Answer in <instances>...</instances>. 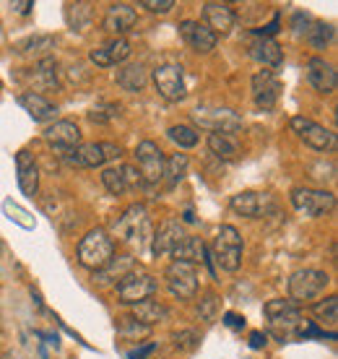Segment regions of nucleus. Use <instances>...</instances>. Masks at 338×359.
Segmentation results:
<instances>
[{
	"instance_id": "nucleus-1",
	"label": "nucleus",
	"mask_w": 338,
	"mask_h": 359,
	"mask_svg": "<svg viewBox=\"0 0 338 359\" xmlns=\"http://www.w3.org/2000/svg\"><path fill=\"white\" fill-rule=\"evenodd\" d=\"M263 313L268 318V333L276 339V341H302L304 339V325L307 320L302 318L299 305H294L292 299H268Z\"/></svg>"
},
{
	"instance_id": "nucleus-2",
	"label": "nucleus",
	"mask_w": 338,
	"mask_h": 359,
	"mask_svg": "<svg viewBox=\"0 0 338 359\" xmlns=\"http://www.w3.org/2000/svg\"><path fill=\"white\" fill-rule=\"evenodd\" d=\"M112 229H115V237L123 245L141 250L143 245L151 240V237H149V234H151L149 208L143 206V203H133V206H128L123 214L117 216V222L112 224Z\"/></svg>"
},
{
	"instance_id": "nucleus-3",
	"label": "nucleus",
	"mask_w": 338,
	"mask_h": 359,
	"mask_svg": "<svg viewBox=\"0 0 338 359\" xmlns=\"http://www.w3.org/2000/svg\"><path fill=\"white\" fill-rule=\"evenodd\" d=\"M115 258V240L107 229H91L83 234V240L79 243V263L86 271H102L109 261Z\"/></svg>"
},
{
	"instance_id": "nucleus-4",
	"label": "nucleus",
	"mask_w": 338,
	"mask_h": 359,
	"mask_svg": "<svg viewBox=\"0 0 338 359\" xmlns=\"http://www.w3.org/2000/svg\"><path fill=\"white\" fill-rule=\"evenodd\" d=\"M123 149L109 141H99V144H79L73 149H60V159L68 162L71 167H83V170H97L104 162L120 159Z\"/></svg>"
},
{
	"instance_id": "nucleus-5",
	"label": "nucleus",
	"mask_w": 338,
	"mask_h": 359,
	"mask_svg": "<svg viewBox=\"0 0 338 359\" xmlns=\"http://www.w3.org/2000/svg\"><path fill=\"white\" fill-rule=\"evenodd\" d=\"M330 284V276L325 271L318 269H299L289 276V299L294 305H304L312 302L325 292V287Z\"/></svg>"
},
{
	"instance_id": "nucleus-6",
	"label": "nucleus",
	"mask_w": 338,
	"mask_h": 359,
	"mask_svg": "<svg viewBox=\"0 0 338 359\" xmlns=\"http://www.w3.org/2000/svg\"><path fill=\"white\" fill-rule=\"evenodd\" d=\"M193 123L211 133L231 135L242 130V117L229 107H196L193 109Z\"/></svg>"
},
{
	"instance_id": "nucleus-7",
	"label": "nucleus",
	"mask_w": 338,
	"mask_h": 359,
	"mask_svg": "<svg viewBox=\"0 0 338 359\" xmlns=\"http://www.w3.org/2000/svg\"><path fill=\"white\" fill-rule=\"evenodd\" d=\"M135 162L138 175L143 180V188H156L164 180V151L154 141H141L135 146Z\"/></svg>"
},
{
	"instance_id": "nucleus-8",
	"label": "nucleus",
	"mask_w": 338,
	"mask_h": 359,
	"mask_svg": "<svg viewBox=\"0 0 338 359\" xmlns=\"http://www.w3.org/2000/svg\"><path fill=\"white\" fill-rule=\"evenodd\" d=\"M156 276L146 273V271H130L125 278H120L115 284L117 292V302L123 305H138V302H146L149 297L156 292Z\"/></svg>"
},
{
	"instance_id": "nucleus-9",
	"label": "nucleus",
	"mask_w": 338,
	"mask_h": 359,
	"mask_svg": "<svg viewBox=\"0 0 338 359\" xmlns=\"http://www.w3.org/2000/svg\"><path fill=\"white\" fill-rule=\"evenodd\" d=\"M214 258H216V263H219L224 271H229V273L240 271V266H242V237L231 224L219 226L216 240H214Z\"/></svg>"
},
{
	"instance_id": "nucleus-10",
	"label": "nucleus",
	"mask_w": 338,
	"mask_h": 359,
	"mask_svg": "<svg viewBox=\"0 0 338 359\" xmlns=\"http://www.w3.org/2000/svg\"><path fill=\"white\" fill-rule=\"evenodd\" d=\"M292 206L304 216L320 219L328 216L336 208V196L330 190H318V188H294L292 190Z\"/></svg>"
},
{
	"instance_id": "nucleus-11",
	"label": "nucleus",
	"mask_w": 338,
	"mask_h": 359,
	"mask_svg": "<svg viewBox=\"0 0 338 359\" xmlns=\"http://www.w3.org/2000/svg\"><path fill=\"white\" fill-rule=\"evenodd\" d=\"M164 278H167V289L177 299H193L198 294V269L193 263L172 261L164 271Z\"/></svg>"
},
{
	"instance_id": "nucleus-12",
	"label": "nucleus",
	"mask_w": 338,
	"mask_h": 359,
	"mask_svg": "<svg viewBox=\"0 0 338 359\" xmlns=\"http://www.w3.org/2000/svg\"><path fill=\"white\" fill-rule=\"evenodd\" d=\"M229 208L237 216L245 219H263L266 214H271L276 208V201L271 193H258V190H242L237 196H231Z\"/></svg>"
},
{
	"instance_id": "nucleus-13",
	"label": "nucleus",
	"mask_w": 338,
	"mask_h": 359,
	"mask_svg": "<svg viewBox=\"0 0 338 359\" xmlns=\"http://www.w3.org/2000/svg\"><path fill=\"white\" fill-rule=\"evenodd\" d=\"M154 86H156V91H159V97L167 99V102H182L187 94L185 73H182V68L175 63L159 65V68L154 71Z\"/></svg>"
},
{
	"instance_id": "nucleus-14",
	"label": "nucleus",
	"mask_w": 338,
	"mask_h": 359,
	"mask_svg": "<svg viewBox=\"0 0 338 359\" xmlns=\"http://www.w3.org/2000/svg\"><path fill=\"white\" fill-rule=\"evenodd\" d=\"M185 226L175 219H167V222H161V226L151 237V252L156 258H175V252L180 250V245L185 243Z\"/></svg>"
},
{
	"instance_id": "nucleus-15",
	"label": "nucleus",
	"mask_w": 338,
	"mask_h": 359,
	"mask_svg": "<svg viewBox=\"0 0 338 359\" xmlns=\"http://www.w3.org/2000/svg\"><path fill=\"white\" fill-rule=\"evenodd\" d=\"M252 99H255V107L260 112H271V109L278 104V97H281V81L273 71H258L252 76Z\"/></svg>"
},
{
	"instance_id": "nucleus-16",
	"label": "nucleus",
	"mask_w": 338,
	"mask_h": 359,
	"mask_svg": "<svg viewBox=\"0 0 338 359\" xmlns=\"http://www.w3.org/2000/svg\"><path fill=\"white\" fill-rule=\"evenodd\" d=\"M102 182H104V188H107L112 196H123L128 190L143 188L141 175H138V170L130 167V164H112V167H104V170H102Z\"/></svg>"
},
{
	"instance_id": "nucleus-17",
	"label": "nucleus",
	"mask_w": 338,
	"mask_h": 359,
	"mask_svg": "<svg viewBox=\"0 0 338 359\" xmlns=\"http://www.w3.org/2000/svg\"><path fill=\"white\" fill-rule=\"evenodd\" d=\"M292 128L294 133L299 135L310 149H315V151H328L330 146L336 144V135L330 133L328 128H323L320 123L310 120V117H292Z\"/></svg>"
},
{
	"instance_id": "nucleus-18",
	"label": "nucleus",
	"mask_w": 338,
	"mask_h": 359,
	"mask_svg": "<svg viewBox=\"0 0 338 359\" xmlns=\"http://www.w3.org/2000/svg\"><path fill=\"white\" fill-rule=\"evenodd\" d=\"M180 36H182V42H185L190 50H196V53L205 55L211 53L219 42V36L211 32V29L201 24V21H193V18H185V21H180Z\"/></svg>"
},
{
	"instance_id": "nucleus-19",
	"label": "nucleus",
	"mask_w": 338,
	"mask_h": 359,
	"mask_svg": "<svg viewBox=\"0 0 338 359\" xmlns=\"http://www.w3.org/2000/svg\"><path fill=\"white\" fill-rule=\"evenodd\" d=\"M130 42L125 39V36H115V39H109L104 42L102 47H94L89 53L91 63L99 65V68H112V65H123L128 57H130Z\"/></svg>"
},
{
	"instance_id": "nucleus-20",
	"label": "nucleus",
	"mask_w": 338,
	"mask_h": 359,
	"mask_svg": "<svg viewBox=\"0 0 338 359\" xmlns=\"http://www.w3.org/2000/svg\"><path fill=\"white\" fill-rule=\"evenodd\" d=\"M135 24H138V13H135L130 3H112L107 13H104V18H102V29L115 36L128 34Z\"/></svg>"
},
{
	"instance_id": "nucleus-21",
	"label": "nucleus",
	"mask_w": 338,
	"mask_h": 359,
	"mask_svg": "<svg viewBox=\"0 0 338 359\" xmlns=\"http://www.w3.org/2000/svg\"><path fill=\"white\" fill-rule=\"evenodd\" d=\"M307 81L315 91L320 94H333L338 86V73L336 65L328 63L325 57H310L307 63Z\"/></svg>"
},
{
	"instance_id": "nucleus-22",
	"label": "nucleus",
	"mask_w": 338,
	"mask_h": 359,
	"mask_svg": "<svg viewBox=\"0 0 338 359\" xmlns=\"http://www.w3.org/2000/svg\"><path fill=\"white\" fill-rule=\"evenodd\" d=\"M234 21H237V16H234V11H231L229 3H216V0L203 3V24L211 29L216 36L229 34L231 29H234Z\"/></svg>"
},
{
	"instance_id": "nucleus-23",
	"label": "nucleus",
	"mask_w": 338,
	"mask_h": 359,
	"mask_svg": "<svg viewBox=\"0 0 338 359\" xmlns=\"http://www.w3.org/2000/svg\"><path fill=\"white\" fill-rule=\"evenodd\" d=\"M16 172H18V188H21V193L34 198L36 190H39V167H36L34 154L29 151V149H21L16 154Z\"/></svg>"
},
{
	"instance_id": "nucleus-24",
	"label": "nucleus",
	"mask_w": 338,
	"mask_h": 359,
	"mask_svg": "<svg viewBox=\"0 0 338 359\" xmlns=\"http://www.w3.org/2000/svg\"><path fill=\"white\" fill-rule=\"evenodd\" d=\"M42 138L60 151V149H73V146L81 144V130L76 123H71V120H55L53 126L45 128Z\"/></svg>"
},
{
	"instance_id": "nucleus-25",
	"label": "nucleus",
	"mask_w": 338,
	"mask_h": 359,
	"mask_svg": "<svg viewBox=\"0 0 338 359\" xmlns=\"http://www.w3.org/2000/svg\"><path fill=\"white\" fill-rule=\"evenodd\" d=\"M250 57L263 63L266 68H278L284 63V50L276 39H266V36H255L250 42Z\"/></svg>"
},
{
	"instance_id": "nucleus-26",
	"label": "nucleus",
	"mask_w": 338,
	"mask_h": 359,
	"mask_svg": "<svg viewBox=\"0 0 338 359\" xmlns=\"http://www.w3.org/2000/svg\"><path fill=\"white\" fill-rule=\"evenodd\" d=\"M18 104L27 109L36 123L55 120V115H58V104H55V102H50L47 97H42V94H36V91H24V94L18 97Z\"/></svg>"
},
{
	"instance_id": "nucleus-27",
	"label": "nucleus",
	"mask_w": 338,
	"mask_h": 359,
	"mask_svg": "<svg viewBox=\"0 0 338 359\" xmlns=\"http://www.w3.org/2000/svg\"><path fill=\"white\" fill-rule=\"evenodd\" d=\"M117 86H123L125 91H143L146 89V83H149V71L143 68L141 63H123L117 68Z\"/></svg>"
},
{
	"instance_id": "nucleus-28",
	"label": "nucleus",
	"mask_w": 338,
	"mask_h": 359,
	"mask_svg": "<svg viewBox=\"0 0 338 359\" xmlns=\"http://www.w3.org/2000/svg\"><path fill=\"white\" fill-rule=\"evenodd\" d=\"M130 271H135V258L133 255H117V258H112V261L104 266L102 271H97L94 273V278H97L99 284H109V281H120V278H125Z\"/></svg>"
},
{
	"instance_id": "nucleus-29",
	"label": "nucleus",
	"mask_w": 338,
	"mask_h": 359,
	"mask_svg": "<svg viewBox=\"0 0 338 359\" xmlns=\"http://www.w3.org/2000/svg\"><path fill=\"white\" fill-rule=\"evenodd\" d=\"M169 318V307L161 305V302H154V299H146V302H138L133 305V320H138L141 325H156L161 320Z\"/></svg>"
},
{
	"instance_id": "nucleus-30",
	"label": "nucleus",
	"mask_w": 338,
	"mask_h": 359,
	"mask_svg": "<svg viewBox=\"0 0 338 359\" xmlns=\"http://www.w3.org/2000/svg\"><path fill=\"white\" fill-rule=\"evenodd\" d=\"M208 149L214 156L224 159V162H231L240 156V144L234 141V135H222V133H211L208 135Z\"/></svg>"
},
{
	"instance_id": "nucleus-31",
	"label": "nucleus",
	"mask_w": 338,
	"mask_h": 359,
	"mask_svg": "<svg viewBox=\"0 0 338 359\" xmlns=\"http://www.w3.org/2000/svg\"><path fill=\"white\" fill-rule=\"evenodd\" d=\"M172 261H185V263H201L205 261V243L201 237H193V234H187L185 243L180 245V250L175 252V258Z\"/></svg>"
},
{
	"instance_id": "nucleus-32",
	"label": "nucleus",
	"mask_w": 338,
	"mask_h": 359,
	"mask_svg": "<svg viewBox=\"0 0 338 359\" xmlns=\"http://www.w3.org/2000/svg\"><path fill=\"white\" fill-rule=\"evenodd\" d=\"M187 154H172V156H164V182L169 188H175L180 180L187 175Z\"/></svg>"
},
{
	"instance_id": "nucleus-33",
	"label": "nucleus",
	"mask_w": 338,
	"mask_h": 359,
	"mask_svg": "<svg viewBox=\"0 0 338 359\" xmlns=\"http://www.w3.org/2000/svg\"><path fill=\"white\" fill-rule=\"evenodd\" d=\"M65 18L73 32H86V27L91 24V3H68Z\"/></svg>"
},
{
	"instance_id": "nucleus-34",
	"label": "nucleus",
	"mask_w": 338,
	"mask_h": 359,
	"mask_svg": "<svg viewBox=\"0 0 338 359\" xmlns=\"http://www.w3.org/2000/svg\"><path fill=\"white\" fill-rule=\"evenodd\" d=\"M312 313L318 318V323L328 325L330 331H333L338 323V297L330 294V297H325V299H320V302H315V305H312Z\"/></svg>"
},
{
	"instance_id": "nucleus-35",
	"label": "nucleus",
	"mask_w": 338,
	"mask_h": 359,
	"mask_svg": "<svg viewBox=\"0 0 338 359\" xmlns=\"http://www.w3.org/2000/svg\"><path fill=\"white\" fill-rule=\"evenodd\" d=\"M333 36H336V29H333V24H325V21H315L307 29V42L315 50H325L333 42Z\"/></svg>"
},
{
	"instance_id": "nucleus-36",
	"label": "nucleus",
	"mask_w": 338,
	"mask_h": 359,
	"mask_svg": "<svg viewBox=\"0 0 338 359\" xmlns=\"http://www.w3.org/2000/svg\"><path fill=\"white\" fill-rule=\"evenodd\" d=\"M32 81L42 83V86H58V60L55 57H42L39 63H36V68L32 71Z\"/></svg>"
},
{
	"instance_id": "nucleus-37",
	"label": "nucleus",
	"mask_w": 338,
	"mask_h": 359,
	"mask_svg": "<svg viewBox=\"0 0 338 359\" xmlns=\"http://www.w3.org/2000/svg\"><path fill=\"white\" fill-rule=\"evenodd\" d=\"M167 138L175 146H180V149H193V146L198 144L196 128H190V126H172L167 130Z\"/></svg>"
},
{
	"instance_id": "nucleus-38",
	"label": "nucleus",
	"mask_w": 338,
	"mask_h": 359,
	"mask_svg": "<svg viewBox=\"0 0 338 359\" xmlns=\"http://www.w3.org/2000/svg\"><path fill=\"white\" fill-rule=\"evenodd\" d=\"M149 331H151L149 325H141L138 320H133V318H120V323H117V333H120V336L141 339V336H146Z\"/></svg>"
},
{
	"instance_id": "nucleus-39",
	"label": "nucleus",
	"mask_w": 338,
	"mask_h": 359,
	"mask_svg": "<svg viewBox=\"0 0 338 359\" xmlns=\"http://www.w3.org/2000/svg\"><path fill=\"white\" fill-rule=\"evenodd\" d=\"M55 39L53 36H29V39H24L21 45H18V53L27 55L32 53V50H39V47H45V50H53Z\"/></svg>"
},
{
	"instance_id": "nucleus-40",
	"label": "nucleus",
	"mask_w": 338,
	"mask_h": 359,
	"mask_svg": "<svg viewBox=\"0 0 338 359\" xmlns=\"http://www.w3.org/2000/svg\"><path fill=\"white\" fill-rule=\"evenodd\" d=\"M117 112H120V107L117 104H102V107H94L89 112V120H94V123H109V120H115Z\"/></svg>"
},
{
	"instance_id": "nucleus-41",
	"label": "nucleus",
	"mask_w": 338,
	"mask_h": 359,
	"mask_svg": "<svg viewBox=\"0 0 338 359\" xmlns=\"http://www.w3.org/2000/svg\"><path fill=\"white\" fill-rule=\"evenodd\" d=\"M198 333L196 331H180V333H175V346L177 349H182V351H193L198 346Z\"/></svg>"
},
{
	"instance_id": "nucleus-42",
	"label": "nucleus",
	"mask_w": 338,
	"mask_h": 359,
	"mask_svg": "<svg viewBox=\"0 0 338 359\" xmlns=\"http://www.w3.org/2000/svg\"><path fill=\"white\" fill-rule=\"evenodd\" d=\"M141 8L151 11V13H169L175 8V0H141Z\"/></svg>"
},
{
	"instance_id": "nucleus-43",
	"label": "nucleus",
	"mask_w": 338,
	"mask_h": 359,
	"mask_svg": "<svg viewBox=\"0 0 338 359\" xmlns=\"http://www.w3.org/2000/svg\"><path fill=\"white\" fill-rule=\"evenodd\" d=\"M310 16L307 13H294V18H292V29H294V34H307V29H310Z\"/></svg>"
},
{
	"instance_id": "nucleus-44",
	"label": "nucleus",
	"mask_w": 338,
	"mask_h": 359,
	"mask_svg": "<svg viewBox=\"0 0 338 359\" xmlns=\"http://www.w3.org/2000/svg\"><path fill=\"white\" fill-rule=\"evenodd\" d=\"M214 307H216V297L208 294L203 299V305L198 307V313H201V318H203V320H211V313H214Z\"/></svg>"
},
{
	"instance_id": "nucleus-45",
	"label": "nucleus",
	"mask_w": 338,
	"mask_h": 359,
	"mask_svg": "<svg viewBox=\"0 0 338 359\" xmlns=\"http://www.w3.org/2000/svg\"><path fill=\"white\" fill-rule=\"evenodd\" d=\"M224 323L229 325V328H234V331H240V328H245V318L237 313H227L224 315Z\"/></svg>"
},
{
	"instance_id": "nucleus-46",
	"label": "nucleus",
	"mask_w": 338,
	"mask_h": 359,
	"mask_svg": "<svg viewBox=\"0 0 338 359\" xmlns=\"http://www.w3.org/2000/svg\"><path fill=\"white\" fill-rule=\"evenodd\" d=\"M266 333L263 331H252L250 333V349H263V346H266Z\"/></svg>"
},
{
	"instance_id": "nucleus-47",
	"label": "nucleus",
	"mask_w": 338,
	"mask_h": 359,
	"mask_svg": "<svg viewBox=\"0 0 338 359\" xmlns=\"http://www.w3.org/2000/svg\"><path fill=\"white\" fill-rule=\"evenodd\" d=\"M154 349H156L154 344H146V346H141V349L130 351V354H128V359H143V357H146V354H151Z\"/></svg>"
},
{
	"instance_id": "nucleus-48",
	"label": "nucleus",
	"mask_w": 338,
	"mask_h": 359,
	"mask_svg": "<svg viewBox=\"0 0 338 359\" xmlns=\"http://www.w3.org/2000/svg\"><path fill=\"white\" fill-rule=\"evenodd\" d=\"M13 8H16L18 13H29V11L34 8V3H32V0H18V3H13Z\"/></svg>"
},
{
	"instance_id": "nucleus-49",
	"label": "nucleus",
	"mask_w": 338,
	"mask_h": 359,
	"mask_svg": "<svg viewBox=\"0 0 338 359\" xmlns=\"http://www.w3.org/2000/svg\"><path fill=\"white\" fill-rule=\"evenodd\" d=\"M182 219H185L187 224H190V222H196V216H193V211H185V216H182Z\"/></svg>"
}]
</instances>
